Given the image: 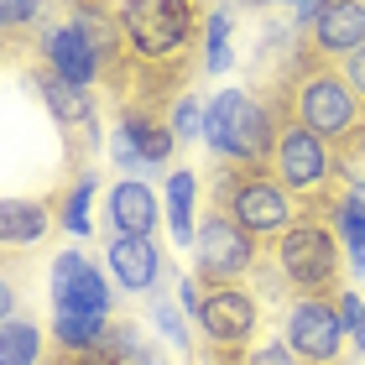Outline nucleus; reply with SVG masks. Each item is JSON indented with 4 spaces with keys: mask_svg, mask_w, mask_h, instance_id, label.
<instances>
[{
    "mask_svg": "<svg viewBox=\"0 0 365 365\" xmlns=\"http://www.w3.org/2000/svg\"><path fill=\"white\" fill-rule=\"evenodd\" d=\"M272 99L292 115L297 125H308L319 141H329L344 162V178H365V105L350 89V78L339 73V63L319 58L313 47H292V63H282V78Z\"/></svg>",
    "mask_w": 365,
    "mask_h": 365,
    "instance_id": "nucleus-1",
    "label": "nucleus"
},
{
    "mask_svg": "<svg viewBox=\"0 0 365 365\" xmlns=\"http://www.w3.org/2000/svg\"><path fill=\"white\" fill-rule=\"evenodd\" d=\"M282 120H287V110H282L272 94L220 89L209 99L204 141H209V152L220 157V168H267Z\"/></svg>",
    "mask_w": 365,
    "mask_h": 365,
    "instance_id": "nucleus-2",
    "label": "nucleus"
},
{
    "mask_svg": "<svg viewBox=\"0 0 365 365\" xmlns=\"http://www.w3.org/2000/svg\"><path fill=\"white\" fill-rule=\"evenodd\" d=\"M267 267L282 277V287L297 297H339V277H344V245L334 235L324 209H303L287 235H277L267 245Z\"/></svg>",
    "mask_w": 365,
    "mask_h": 365,
    "instance_id": "nucleus-3",
    "label": "nucleus"
},
{
    "mask_svg": "<svg viewBox=\"0 0 365 365\" xmlns=\"http://www.w3.org/2000/svg\"><path fill=\"white\" fill-rule=\"evenodd\" d=\"M214 209L230 214L240 230H251L261 245H272L277 235L303 220V204L272 178V168H220L214 178Z\"/></svg>",
    "mask_w": 365,
    "mask_h": 365,
    "instance_id": "nucleus-4",
    "label": "nucleus"
},
{
    "mask_svg": "<svg viewBox=\"0 0 365 365\" xmlns=\"http://www.w3.org/2000/svg\"><path fill=\"white\" fill-rule=\"evenodd\" d=\"M267 168H272V178L303 209H329V198L344 188V162H339V152L329 141H319L308 125H297L292 115L277 130V146H272Z\"/></svg>",
    "mask_w": 365,
    "mask_h": 365,
    "instance_id": "nucleus-5",
    "label": "nucleus"
},
{
    "mask_svg": "<svg viewBox=\"0 0 365 365\" xmlns=\"http://www.w3.org/2000/svg\"><path fill=\"white\" fill-rule=\"evenodd\" d=\"M256 267H261V240L251 230H240L230 214L209 209L193 240V277L204 287H230V282L256 277Z\"/></svg>",
    "mask_w": 365,
    "mask_h": 365,
    "instance_id": "nucleus-6",
    "label": "nucleus"
},
{
    "mask_svg": "<svg viewBox=\"0 0 365 365\" xmlns=\"http://www.w3.org/2000/svg\"><path fill=\"white\" fill-rule=\"evenodd\" d=\"M282 339L303 365H344L350 329H344L334 297H292L282 313Z\"/></svg>",
    "mask_w": 365,
    "mask_h": 365,
    "instance_id": "nucleus-7",
    "label": "nucleus"
},
{
    "mask_svg": "<svg viewBox=\"0 0 365 365\" xmlns=\"http://www.w3.org/2000/svg\"><path fill=\"white\" fill-rule=\"evenodd\" d=\"M198 329H204L214 355H245L261 334V292L245 287V282H230V287H204V313H198Z\"/></svg>",
    "mask_w": 365,
    "mask_h": 365,
    "instance_id": "nucleus-8",
    "label": "nucleus"
},
{
    "mask_svg": "<svg viewBox=\"0 0 365 365\" xmlns=\"http://www.w3.org/2000/svg\"><path fill=\"white\" fill-rule=\"evenodd\" d=\"M31 47H37V63L42 68H53L58 78H68V84L78 89H94V84H105V53L94 47V37L84 26H73V21H53V26H37L31 31Z\"/></svg>",
    "mask_w": 365,
    "mask_h": 365,
    "instance_id": "nucleus-9",
    "label": "nucleus"
},
{
    "mask_svg": "<svg viewBox=\"0 0 365 365\" xmlns=\"http://www.w3.org/2000/svg\"><path fill=\"white\" fill-rule=\"evenodd\" d=\"M47 287H53V313H99V319H110V308H115L110 282L99 277V267L78 251V245L53 256Z\"/></svg>",
    "mask_w": 365,
    "mask_h": 365,
    "instance_id": "nucleus-10",
    "label": "nucleus"
},
{
    "mask_svg": "<svg viewBox=\"0 0 365 365\" xmlns=\"http://www.w3.org/2000/svg\"><path fill=\"white\" fill-rule=\"evenodd\" d=\"M31 84H37L42 105L53 110V120L63 125V136H68V141H84V146H94V141H99L94 89H78V84H68V78H58L53 68H42V63H31Z\"/></svg>",
    "mask_w": 365,
    "mask_h": 365,
    "instance_id": "nucleus-11",
    "label": "nucleus"
},
{
    "mask_svg": "<svg viewBox=\"0 0 365 365\" xmlns=\"http://www.w3.org/2000/svg\"><path fill=\"white\" fill-rule=\"evenodd\" d=\"M115 136L136 152L146 168H162L178 152V130L162 105H115Z\"/></svg>",
    "mask_w": 365,
    "mask_h": 365,
    "instance_id": "nucleus-12",
    "label": "nucleus"
},
{
    "mask_svg": "<svg viewBox=\"0 0 365 365\" xmlns=\"http://www.w3.org/2000/svg\"><path fill=\"white\" fill-rule=\"evenodd\" d=\"M308 47L329 63H344L365 47V0H319V21L308 26Z\"/></svg>",
    "mask_w": 365,
    "mask_h": 365,
    "instance_id": "nucleus-13",
    "label": "nucleus"
},
{
    "mask_svg": "<svg viewBox=\"0 0 365 365\" xmlns=\"http://www.w3.org/2000/svg\"><path fill=\"white\" fill-rule=\"evenodd\" d=\"M110 277L120 282V292H152L168 277V256L157 251V240H130V235H110Z\"/></svg>",
    "mask_w": 365,
    "mask_h": 365,
    "instance_id": "nucleus-14",
    "label": "nucleus"
},
{
    "mask_svg": "<svg viewBox=\"0 0 365 365\" xmlns=\"http://www.w3.org/2000/svg\"><path fill=\"white\" fill-rule=\"evenodd\" d=\"M105 209H110V235H130V240H152V230H157V220H162L157 193L146 188L141 178L115 182L110 198H105Z\"/></svg>",
    "mask_w": 365,
    "mask_h": 365,
    "instance_id": "nucleus-15",
    "label": "nucleus"
},
{
    "mask_svg": "<svg viewBox=\"0 0 365 365\" xmlns=\"http://www.w3.org/2000/svg\"><path fill=\"white\" fill-rule=\"evenodd\" d=\"M324 214H329V225H334L350 267L365 272V178H344V188L329 198Z\"/></svg>",
    "mask_w": 365,
    "mask_h": 365,
    "instance_id": "nucleus-16",
    "label": "nucleus"
},
{
    "mask_svg": "<svg viewBox=\"0 0 365 365\" xmlns=\"http://www.w3.org/2000/svg\"><path fill=\"white\" fill-rule=\"evenodd\" d=\"M47 225H58L53 198H6V204H0V240H6V251L37 245L47 235Z\"/></svg>",
    "mask_w": 365,
    "mask_h": 365,
    "instance_id": "nucleus-17",
    "label": "nucleus"
},
{
    "mask_svg": "<svg viewBox=\"0 0 365 365\" xmlns=\"http://www.w3.org/2000/svg\"><path fill=\"white\" fill-rule=\"evenodd\" d=\"M94 188H99V173L78 168V173L53 193V204H58V225L68 230V235H78V240H89V198H94Z\"/></svg>",
    "mask_w": 365,
    "mask_h": 365,
    "instance_id": "nucleus-18",
    "label": "nucleus"
},
{
    "mask_svg": "<svg viewBox=\"0 0 365 365\" xmlns=\"http://www.w3.org/2000/svg\"><path fill=\"white\" fill-rule=\"evenodd\" d=\"M193 204H198V178L188 168L168 173V225H173V240L178 245H193L198 240V220H193L198 209Z\"/></svg>",
    "mask_w": 365,
    "mask_h": 365,
    "instance_id": "nucleus-19",
    "label": "nucleus"
},
{
    "mask_svg": "<svg viewBox=\"0 0 365 365\" xmlns=\"http://www.w3.org/2000/svg\"><path fill=\"white\" fill-rule=\"evenodd\" d=\"M105 334L110 319H99V313H53V344L68 355H94Z\"/></svg>",
    "mask_w": 365,
    "mask_h": 365,
    "instance_id": "nucleus-20",
    "label": "nucleus"
},
{
    "mask_svg": "<svg viewBox=\"0 0 365 365\" xmlns=\"http://www.w3.org/2000/svg\"><path fill=\"white\" fill-rule=\"evenodd\" d=\"M47 334L26 319H6L0 324V365H42L47 355Z\"/></svg>",
    "mask_w": 365,
    "mask_h": 365,
    "instance_id": "nucleus-21",
    "label": "nucleus"
},
{
    "mask_svg": "<svg viewBox=\"0 0 365 365\" xmlns=\"http://www.w3.org/2000/svg\"><path fill=\"white\" fill-rule=\"evenodd\" d=\"M230 31H235V11L230 6H214L204 16V53H198V63H204V73H225L230 68Z\"/></svg>",
    "mask_w": 365,
    "mask_h": 365,
    "instance_id": "nucleus-22",
    "label": "nucleus"
},
{
    "mask_svg": "<svg viewBox=\"0 0 365 365\" xmlns=\"http://www.w3.org/2000/svg\"><path fill=\"white\" fill-rule=\"evenodd\" d=\"M141 355H146L141 329H136V324H125V319H110V334L99 339L94 360H99V365H141Z\"/></svg>",
    "mask_w": 365,
    "mask_h": 365,
    "instance_id": "nucleus-23",
    "label": "nucleus"
},
{
    "mask_svg": "<svg viewBox=\"0 0 365 365\" xmlns=\"http://www.w3.org/2000/svg\"><path fill=\"white\" fill-rule=\"evenodd\" d=\"M47 16V0H0V26H6V42L16 47L21 31H37Z\"/></svg>",
    "mask_w": 365,
    "mask_h": 365,
    "instance_id": "nucleus-24",
    "label": "nucleus"
},
{
    "mask_svg": "<svg viewBox=\"0 0 365 365\" xmlns=\"http://www.w3.org/2000/svg\"><path fill=\"white\" fill-rule=\"evenodd\" d=\"M168 120L178 130V141H198V136H204V125H209V105L198 94H178L173 110H168Z\"/></svg>",
    "mask_w": 365,
    "mask_h": 365,
    "instance_id": "nucleus-25",
    "label": "nucleus"
},
{
    "mask_svg": "<svg viewBox=\"0 0 365 365\" xmlns=\"http://www.w3.org/2000/svg\"><path fill=\"white\" fill-rule=\"evenodd\" d=\"M152 319H157V329H162V339H168L173 344V350H188V324H182V308H173L168 303V297H157V303H152Z\"/></svg>",
    "mask_w": 365,
    "mask_h": 365,
    "instance_id": "nucleus-26",
    "label": "nucleus"
},
{
    "mask_svg": "<svg viewBox=\"0 0 365 365\" xmlns=\"http://www.w3.org/2000/svg\"><path fill=\"white\" fill-rule=\"evenodd\" d=\"M240 365H303V360H297V355H292V344L277 334V339H256L251 350L240 355Z\"/></svg>",
    "mask_w": 365,
    "mask_h": 365,
    "instance_id": "nucleus-27",
    "label": "nucleus"
},
{
    "mask_svg": "<svg viewBox=\"0 0 365 365\" xmlns=\"http://www.w3.org/2000/svg\"><path fill=\"white\" fill-rule=\"evenodd\" d=\"M178 308L198 324V313H204V282H198V277H188V282L178 287Z\"/></svg>",
    "mask_w": 365,
    "mask_h": 365,
    "instance_id": "nucleus-28",
    "label": "nucleus"
},
{
    "mask_svg": "<svg viewBox=\"0 0 365 365\" xmlns=\"http://www.w3.org/2000/svg\"><path fill=\"white\" fill-rule=\"evenodd\" d=\"M334 303H339V319H344V329H350V339H355V329H360V313H365V297L344 287V292L334 297Z\"/></svg>",
    "mask_w": 365,
    "mask_h": 365,
    "instance_id": "nucleus-29",
    "label": "nucleus"
},
{
    "mask_svg": "<svg viewBox=\"0 0 365 365\" xmlns=\"http://www.w3.org/2000/svg\"><path fill=\"white\" fill-rule=\"evenodd\" d=\"M339 73L350 78V89L360 94V105H365V47H360V53H350V58L339 63Z\"/></svg>",
    "mask_w": 365,
    "mask_h": 365,
    "instance_id": "nucleus-30",
    "label": "nucleus"
},
{
    "mask_svg": "<svg viewBox=\"0 0 365 365\" xmlns=\"http://www.w3.org/2000/svg\"><path fill=\"white\" fill-rule=\"evenodd\" d=\"M42 365H99V360H94V355H68V350H53Z\"/></svg>",
    "mask_w": 365,
    "mask_h": 365,
    "instance_id": "nucleus-31",
    "label": "nucleus"
},
{
    "mask_svg": "<svg viewBox=\"0 0 365 365\" xmlns=\"http://www.w3.org/2000/svg\"><path fill=\"white\" fill-rule=\"evenodd\" d=\"M0 319H16V287L6 282V292H0Z\"/></svg>",
    "mask_w": 365,
    "mask_h": 365,
    "instance_id": "nucleus-32",
    "label": "nucleus"
},
{
    "mask_svg": "<svg viewBox=\"0 0 365 365\" xmlns=\"http://www.w3.org/2000/svg\"><path fill=\"white\" fill-rule=\"evenodd\" d=\"M240 6H256V11H267V6H313V0H240Z\"/></svg>",
    "mask_w": 365,
    "mask_h": 365,
    "instance_id": "nucleus-33",
    "label": "nucleus"
},
{
    "mask_svg": "<svg viewBox=\"0 0 365 365\" xmlns=\"http://www.w3.org/2000/svg\"><path fill=\"white\" fill-rule=\"evenodd\" d=\"M350 344H355V350L365 355V313H360V329H355V339H350Z\"/></svg>",
    "mask_w": 365,
    "mask_h": 365,
    "instance_id": "nucleus-34",
    "label": "nucleus"
},
{
    "mask_svg": "<svg viewBox=\"0 0 365 365\" xmlns=\"http://www.w3.org/2000/svg\"><path fill=\"white\" fill-rule=\"evenodd\" d=\"M214 365H240V355H214Z\"/></svg>",
    "mask_w": 365,
    "mask_h": 365,
    "instance_id": "nucleus-35",
    "label": "nucleus"
},
{
    "mask_svg": "<svg viewBox=\"0 0 365 365\" xmlns=\"http://www.w3.org/2000/svg\"><path fill=\"white\" fill-rule=\"evenodd\" d=\"M141 365H168V360H157L152 350H146V355H141Z\"/></svg>",
    "mask_w": 365,
    "mask_h": 365,
    "instance_id": "nucleus-36",
    "label": "nucleus"
},
{
    "mask_svg": "<svg viewBox=\"0 0 365 365\" xmlns=\"http://www.w3.org/2000/svg\"><path fill=\"white\" fill-rule=\"evenodd\" d=\"M209 365H214V360H209Z\"/></svg>",
    "mask_w": 365,
    "mask_h": 365,
    "instance_id": "nucleus-37",
    "label": "nucleus"
}]
</instances>
